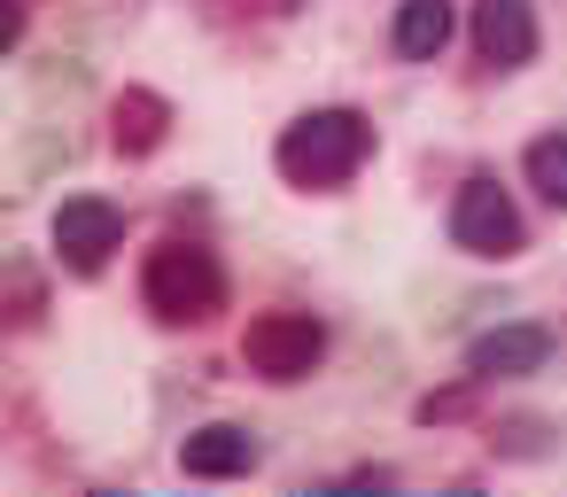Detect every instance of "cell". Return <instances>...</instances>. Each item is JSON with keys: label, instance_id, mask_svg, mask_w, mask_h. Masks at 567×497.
Listing matches in <instances>:
<instances>
[{"label": "cell", "instance_id": "6da1fadb", "mask_svg": "<svg viewBox=\"0 0 567 497\" xmlns=\"http://www.w3.org/2000/svg\"><path fill=\"white\" fill-rule=\"evenodd\" d=\"M280 172L296 179V187H342L365 156H373V125L358 117V110H311V117H296L288 133H280Z\"/></svg>", "mask_w": 567, "mask_h": 497}, {"label": "cell", "instance_id": "7a4b0ae2", "mask_svg": "<svg viewBox=\"0 0 567 497\" xmlns=\"http://www.w3.org/2000/svg\"><path fill=\"white\" fill-rule=\"evenodd\" d=\"M148 311L156 319H172V327H203V319H218V303H226V272H218V257L210 249H195V241H164L156 257H148Z\"/></svg>", "mask_w": 567, "mask_h": 497}, {"label": "cell", "instance_id": "3957f363", "mask_svg": "<svg viewBox=\"0 0 567 497\" xmlns=\"http://www.w3.org/2000/svg\"><path fill=\"white\" fill-rule=\"evenodd\" d=\"M241 358H249V373H265V381H303V373L327 358V327H319L311 311H265V319H249Z\"/></svg>", "mask_w": 567, "mask_h": 497}, {"label": "cell", "instance_id": "277c9868", "mask_svg": "<svg viewBox=\"0 0 567 497\" xmlns=\"http://www.w3.org/2000/svg\"><path fill=\"white\" fill-rule=\"evenodd\" d=\"M451 241H458L466 257H513V249H520V210L505 203L497 179H466V187H458Z\"/></svg>", "mask_w": 567, "mask_h": 497}, {"label": "cell", "instance_id": "5b68a950", "mask_svg": "<svg viewBox=\"0 0 567 497\" xmlns=\"http://www.w3.org/2000/svg\"><path fill=\"white\" fill-rule=\"evenodd\" d=\"M117 241H125V218H117L110 203L79 195V203H63V210H55V249H63V265H71V272H102Z\"/></svg>", "mask_w": 567, "mask_h": 497}, {"label": "cell", "instance_id": "8992f818", "mask_svg": "<svg viewBox=\"0 0 567 497\" xmlns=\"http://www.w3.org/2000/svg\"><path fill=\"white\" fill-rule=\"evenodd\" d=\"M474 55L489 71H520L536 55V17L528 0H474Z\"/></svg>", "mask_w": 567, "mask_h": 497}, {"label": "cell", "instance_id": "52a82bcc", "mask_svg": "<svg viewBox=\"0 0 567 497\" xmlns=\"http://www.w3.org/2000/svg\"><path fill=\"white\" fill-rule=\"evenodd\" d=\"M551 358V334L544 327H497V334H482L474 350H466V373L474 381H520V373H536Z\"/></svg>", "mask_w": 567, "mask_h": 497}, {"label": "cell", "instance_id": "ba28073f", "mask_svg": "<svg viewBox=\"0 0 567 497\" xmlns=\"http://www.w3.org/2000/svg\"><path fill=\"white\" fill-rule=\"evenodd\" d=\"M164 133H172V102L148 94V86H125L117 110H110V141H117V156H156Z\"/></svg>", "mask_w": 567, "mask_h": 497}, {"label": "cell", "instance_id": "9c48e42d", "mask_svg": "<svg viewBox=\"0 0 567 497\" xmlns=\"http://www.w3.org/2000/svg\"><path fill=\"white\" fill-rule=\"evenodd\" d=\"M179 466L195 482H226V474H249L257 466V443H249V427H195L179 443Z\"/></svg>", "mask_w": 567, "mask_h": 497}, {"label": "cell", "instance_id": "30bf717a", "mask_svg": "<svg viewBox=\"0 0 567 497\" xmlns=\"http://www.w3.org/2000/svg\"><path fill=\"white\" fill-rule=\"evenodd\" d=\"M443 48H451V0H404L396 9V55L435 63Z\"/></svg>", "mask_w": 567, "mask_h": 497}, {"label": "cell", "instance_id": "8fae6325", "mask_svg": "<svg viewBox=\"0 0 567 497\" xmlns=\"http://www.w3.org/2000/svg\"><path fill=\"white\" fill-rule=\"evenodd\" d=\"M528 187H536L551 210H567V133L528 141Z\"/></svg>", "mask_w": 567, "mask_h": 497}, {"label": "cell", "instance_id": "7c38bea8", "mask_svg": "<svg viewBox=\"0 0 567 497\" xmlns=\"http://www.w3.org/2000/svg\"><path fill=\"white\" fill-rule=\"evenodd\" d=\"M474 389H482V381L466 373L458 389H443V396H420V420H466V412H474Z\"/></svg>", "mask_w": 567, "mask_h": 497}, {"label": "cell", "instance_id": "4fadbf2b", "mask_svg": "<svg viewBox=\"0 0 567 497\" xmlns=\"http://www.w3.org/2000/svg\"><path fill=\"white\" fill-rule=\"evenodd\" d=\"M210 9H218V17H288L296 0H210Z\"/></svg>", "mask_w": 567, "mask_h": 497}, {"label": "cell", "instance_id": "5bb4252c", "mask_svg": "<svg viewBox=\"0 0 567 497\" xmlns=\"http://www.w3.org/2000/svg\"><path fill=\"white\" fill-rule=\"evenodd\" d=\"M17 40H24V9L9 0V9H0V48H17Z\"/></svg>", "mask_w": 567, "mask_h": 497}]
</instances>
